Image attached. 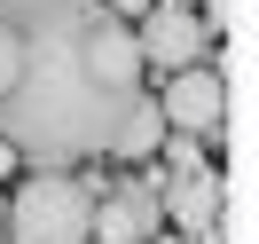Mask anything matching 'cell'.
<instances>
[{"label":"cell","instance_id":"6da1fadb","mask_svg":"<svg viewBox=\"0 0 259 244\" xmlns=\"http://www.w3.org/2000/svg\"><path fill=\"white\" fill-rule=\"evenodd\" d=\"M16 87L0 95V142L32 165H87L110 150V126L142 95V48L102 0H63L16 24Z\"/></svg>","mask_w":259,"mask_h":244},{"label":"cell","instance_id":"7a4b0ae2","mask_svg":"<svg viewBox=\"0 0 259 244\" xmlns=\"http://www.w3.org/2000/svg\"><path fill=\"white\" fill-rule=\"evenodd\" d=\"M0 221H8V244H95V189L79 173L39 165V173L16 181Z\"/></svg>","mask_w":259,"mask_h":244},{"label":"cell","instance_id":"3957f363","mask_svg":"<svg viewBox=\"0 0 259 244\" xmlns=\"http://www.w3.org/2000/svg\"><path fill=\"white\" fill-rule=\"evenodd\" d=\"M134 48H142V71H165V79H173V71H189L196 55L212 48V24L196 16V8H149L142 24H134Z\"/></svg>","mask_w":259,"mask_h":244},{"label":"cell","instance_id":"277c9868","mask_svg":"<svg viewBox=\"0 0 259 244\" xmlns=\"http://www.w3.org/2000/svg\"><path fill=\"white\" fill-rule=\"evenodd\" d=\"M157 118L173 134H212L228 118V79L220 71H204V63H189V71H173V79L157 87Z\"/></svg>","mask_w":259,"mask_h":244},{"label":"cell","instance_id":"5b68a950","mask_svg":"<svg viewBox=\"0 0 259 244\" xmlns=\"http://www.w3.org/2000/svg\"><path fill=\"white\" fill-rule=\"evenodd\" d=\"M157 213H173L181 236H212V221H220V173H212L204 158L157 173Z\"/></svg>","mask_w":259,"mask_h":244},{"label":"cell","instance_id":"8992f818","mask_svg":"<svg viewBox=\"0 0 259 244\" xmlns=\"http://www.w3.org/2000/svg\"><path fill=\"white\" fill-rule=\"evenodd\" d=\"M157 228H165V213H157V197H142V189H118V197L95 205V236L102 244H149Z\"/></svg>","mask_w":259,"mask_h":244},{"label":"cell","instance_id":"52a82bcc","mask_svg":"<svg viewBox=\"0 0 259 244\" xmlns=\"http://www.w3.org/2000/svg\"><path fill=\"white\" fill-rule=\"evenodd\" d=\"M157 142H165V118H157V95H134L126 111H118V126H110V150H102V158H149Z\"/></svg>","mask_w":259,"mask_h":244},{"label":"cell","instance_id":"ba28073f","mask_svg":"<svg viewBox=\"0 0 259 244\" xmlns=\"http://www.w3.org/2000/svg\"><path fill=\"white\" fill-rule=\"evenodd\" d=\"M16 55H24V40H16V24L0 16V95L16 87Z\"/></svg>","mask_w":259,"mask_h":244},{"label":"cell","instance_id":"9c48e42d","mask_svg":"<svg viewBox=\"0 0 259 244\" xmlns=\"http://www.w3.org/2000/svg\"><path fill=\"white\" fill-rule=\"evenodd\" d=\"M39 8H63V0H0V16H8V24H24V16H39Z\"/></svg>","mask_w":259,"mask_h":244},{"label":"cell","instance_id":"30bf717a","mask_svg":"<svg viewBox=\"0 0 259 244\" xmlns=\"http://www.w3.org/2000/svg\"><path fill=\"white\" fill-rule=\"evenodd\" d=\"M149 8H157V0H110V16H118V24H142Z\"/></svg>","mask_w":259,"mask_h":244},{"label":"cell","instance_id":"8fae6325","mask_svg":"<svg viewBox=\"0 0 259 244\" xmlns=\"http://www.w3.org/2000/svg\"><path fill=\"white\" fill-rule=\"evenodd\" d=\"M0 173H16V150H8V142H0Z\"/></svg>","mask_w":259,"mask_h":244},{"label":"cell","instance_id":"7c38bea8","mask_svg":"<svg viewBox=\"0 0 259 244\" xmlns=\"http://www.w3.org/2000/svg\"><path fill=\"white\" fill-rule=\"evenodd\" d=\"M165 8H196V0H165Z\"/></svg>","mask_w":259,"mask_h":244}]
</instances>
